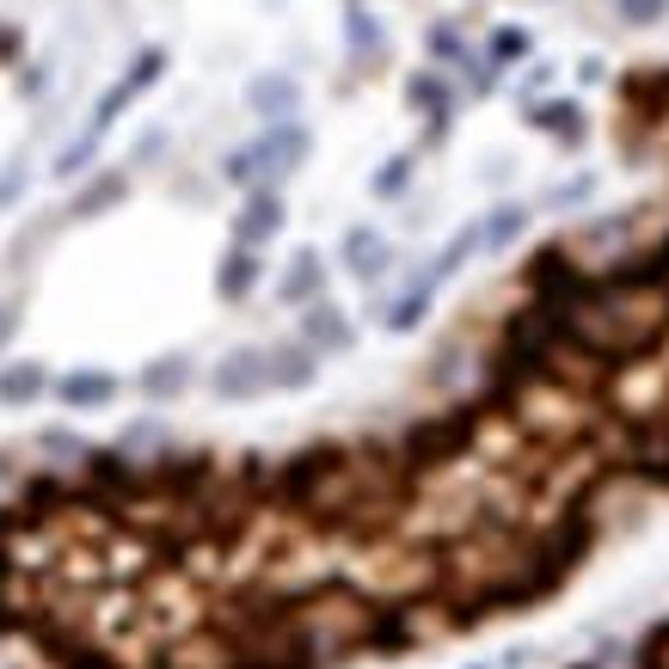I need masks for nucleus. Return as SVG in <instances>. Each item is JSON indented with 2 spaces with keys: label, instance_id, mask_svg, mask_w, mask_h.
I'll list each match as a JSON object with an SVG mask.
<instances>
[{
  "label": "nucleus",
  "instance_id": "obj_1",
  "mask_svg": "<svg viewBox=\"0 0 669 669\" xmlns=\"http://www.w3.org/2000/svg\"><path fill=\"white\" fill-rule=\"evenodd\" d=\"M265 388H270L265 350H234V357H221V369H216V393H221V400H258Z\"/></svg>",
  "mask_w": 669,
  "mask_h": 669
},
{
  "label": "nucleus",
  "instance_id": "obj_2",
  "mask_svg": "<svg viewBox=\"0 0 669 669\" xmlns=\"http://www.w3.org/2000/svg\"><path fill=\"white\" fill-rule=\"evenodd\" d=\"M56 400L74 405V412H93V405H111L117 400V381H111L105 369H74L56 381Z\"/></svg>",
  "mask_w": 669,
  "mask_h": 669
},
{
  "label": "nucleus",
  "instance_id": "obj_3",
  "mask_svg": "<svg viewBox=\"0 0 669 669\" xmlns=\"http://www.w3.org/2000/svg\"><path fill=\"white\" fill-rule=\"evenodd\" d=\"M301 344H308V350H350V326H344V313L326 308V301H313L308 320H301Z\"/></svg>",
  "mask_w": 669,
  "mask_h": 669
},
{
  "label": "nucleus",
  "instance_id": "obj_4",
  "mask_svg": "<svg viewBox=\"0 0 669 669\" xmlns=\"http://www.w3.org/2000/svg\"><path fill=\"white\" fill-rule=\"evenodd\" d=\"M270 388H308L313 381V350L308 344H282V350H265Z\"/></svg>",
  "mask_w": 669,
  "mask_h": 669
},
{
  "label": "nucleus",
  "instance_id": "obj_5",
  "mask_svg": "<svg viewBox=\"0 0 669 669\" xmlns=\"http://www.w3.org/2000/svg\"><path fill=\"white\" fill-rule=\"evenodd\" d=\"M282 228V203L270 197V191H258V197L240 209V246H258V240H270Z\"/></svg>",
  "mask_w": 669,
  "mask_h": 669
},
{
  "label": "nucleus",
  "instance_id": "obj_6",
  "mask_svg": "<svg viewBox=\"0 0 669 669\" xmlns=\"http://www.w3.org/2000/svg\"><path fill=\"white\" fill-rule=\"evenodd\" d=\"M252 282H258V252H252V246L228 252V258H221V277H216L221 301H246V296H252Z\"/></svg>",
  "mask_w": 669,
  "mask_h": 669
},
{
  "label": "nucleus",
  "instance_id": "obj_7",
  "mask_svg": "<svg viewBox=\"0 0 669 669\" xmlns=\"http://www.w3.org/2000/svg\"><path fill=\"white\" fill-rule=\"evenodd\" d=\"M344 265L357 270V277H381V270H388V246H381L369 228H357V234L344 240Z\"/></svg>",
  "mask_w": 669,
  "mask_h": 669
},
{
  "label": "nucleus",
  "instance_id": "obj_8",
  "mask_svg": "<svg viewBox=\"0 0 669 669\" xmlns=\"http://www.w3.org/2000/svg\"><path fill=\"white\" fill-rule=\"evenodd\" d=\"M44 388H49V381H44L37 362H13V369H0V400H7V405H32Z\"/></svg>",
  "mask_w": 669,
  "mask_h": 669
},
{
  "label": "nucleus",
  "instance_id": "obj_9",
  "mask_svg": "<svg viewBox=\"0 0 669 669\" xmlns=\"http://www.w3.org/2000/svg\"><path fill=\"white\" fill-rule=\"evenodd\" d=\"M320 296V258L313 252H296V265L282 277V301H313Z\"/></svg>",
  "mask_w": 669,
  "mask_h": 669
},
{
  "label": "nucleus",
  "instance_id": "obj_10",
  "mask_svg": "<svg viewBox=\"0 0 669 669\" xmlns=\"http://www.w3.org/2000/svg\"><path fill=\"white\" fill-rule=\"evenodd\" d=\"M252 105L265 111V117H289V105H296V86H289L282 74H270V80H258V86H252Z\"/></svg>",
  "mask_w": 669,
  "mask_h": 669
},
{
  "label": "nucleus",
  "instance_id": "obj_11",
  "mask_svg": "<svg viewBox=\"0 0 669 669\" xmlns=\"http://www.w3.org/2000/svg\"><path fill=\"white\" fill-rule=\"evenodd\" d=\"M185 381H191V374H185V362H178V357L154 362V369L141 374V388L154 393V400H172V393H185Z\"/></svg>",
  "mask_w": 669,
  "mask_h": 669
},
{
  "label": "nucleus",
  "instance_id": "obj_12",
  "mask_svg": "<svg viewBox=\"0 0 669 669\" xmlns=\"http://www.w3.org/2000/svg\"><path fill=\"white\" fill-rule=\"evenodd\" d=\"M633 664H638V669H669V614H664V621H657L645 638H638Z\"/></svg>",
  "mask_w": 669,
  "mask_h": 669
},
{
  "label": "nucleus",
  "instance_id": "obj_13",
  "mask_svg": "<svg viewBox=\"0 0 669 669\" xmlns=\"http://www.w3.org/2000/svg\"><path fill=\"white\" fill-rule=\"evenodd\" d=\"M124 197V178L111 172V178H99V185H86L80 191V203H74V216H99V209H111V203Z\"/></svg>",
  "mask_w": 669,
  "mask_h": 669
},
{
  "label": "nucleus",
  "instance_id": "obj_14",
  "mask_svg": "<svg viewBox=\"0 0 669 669\" xmlns=\"http://www.w3.org/2000/svg\"><path fill=\"white\" fill-rule=\"evenodd\" d=\"M424 308H430V296L418 289V296H405L400 308H393V320H388V326H393V332H412V326L424 320Z\"/></svg>",
  "mask_w": 669,
  "mask_h": 669
},
{
  "label": "nucleus",
  "instance_id": "obj_15",
  "mask_svg": "<svg viewBox=\"0 0 669 669\" xmlns=\"http://www.w3.org/2000/svg\"><path fill=\"white\" fill-rule=\"evenodd\" d=\"M412 105L436 111V124H442V86H436L430 74H418V80H412Z\"/></svg>",
  "mask_w": 669,
  "mask_h": 669
},
{
  "label": "nucleus",
  "instance_id": "obj_16",
  "mask_svg": "<svg viewBox=\"0 0 669 669\" xmlns=\"http://www.w3.org/2000/svg\"><path fill=\"white\" fill-rule=\"evenodd\" d=\"M405 172H412V160H388V166H381V178H374V197H393V191H405Z\"/></svg>",
  "mask_w": 669,
  "mask_h": 669
},
{
  "label": "nucleus",
  "instance_id": "obj_17",
  "mask_svg": "<svg viewBox=\"0 0 669 669\" xmlns=\"http://www.w3.org/2000/svg\"><path fill=\"white\" fill-rule=\"evenodd\" d=\"M516 228H522V209H498V216H492V246H504Z\"/></svg>",
  "mask_w": 669,
  "mask_h": 669
},
{
  "label": "nucleus",
  "instance_id": "obj_18",
  "mask_svg": "<svg viewBox=\"0 0 669 669\" xmlns=\"http://www.w3.org/2000/svg\"><path fill=\"white\" fill-rule=\"evenodd\" d=\"M492 49H498V62H510V56L529 49V37H522V32H498V37H492Z\"/></svg>",
  "mask_w": 669,
  "mask_h": 669
},
{
  "label": "nucleus",
  "instance_id": "obj_19",
  "mask_svg": "<svg viewBox=\"0 0 669 669\" xmlns=\"http://www.w3.org/2000/svg\"><path fill=\"white\" fill-rule=\"evenodd\" d=\"M86 160H93V136L80 141V148H68V154L56 160V172H80V166H86Z\"/></svg>",
  "mask_w": 669,
  "mask_h": 669
},
{
  "label": "nucleus",
  "instance_id": "obj_20",
  "mask_svg": "<svg viewBox=\"0 0 669 669\" xmlns=\"http://www.w3.org/2000/svg\"><path fill=\"white\" fill-rule=\"evenodd\" d=\"M657 7H664V0H626V13H633V19H651Z\"/></svg>",
  "mask_w": 669,
  "mask_h": 669
},
{
  "label": "nucleus",
  "instance_id": "obj_21",
  "mask_svg": "<svg viewBox=\"0 0 669 669\" xmlns=\"http://www.w3.org/2000/svg\"><path fill=\"white\" fill-rule=\"evenodd\" d=\"M7 332H13V308H0V344H7Z\"/></svg>",
  "mask_w": 669,
  "mask_h": 669
},
{
  "label": "nucleus",
  "instance_id": "obj_22",
  "mask_svg": "<svg viewBox=\"0 0 669 669\" xmlns=\"http://www.w3.org/2000/svg\"><path fill=\"white\" fill-rule=\"evenodd\" d=\"M565 669H608V664H565Z\"/></svg>",
  "mask_w": 669,
  "mask_h": 669
},
{
  "label": "nucleus",
  "instance_id": "obj_23",
  "mask_svg": "<svg viewBox=\"0 0 669 669\" xmlns=\"http://www.w3.org/2000/svg\"><path fill=\"white\" fill-rule=\"evenodd\" d=\"M468 669H485V664H468Z\"/></svg>",
  "mask_w": 669,
  "mask_h": 669
}]
</instances>
